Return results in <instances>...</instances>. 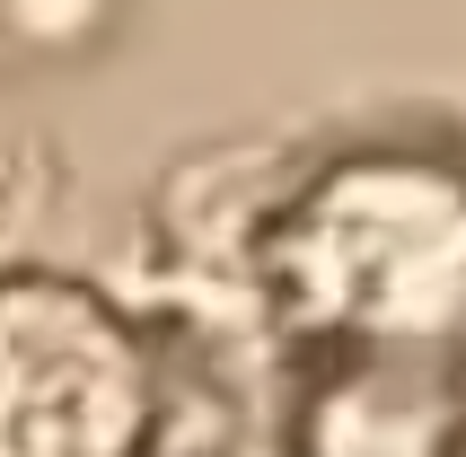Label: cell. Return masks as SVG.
Here are the masks:
<instances>
[{
    "mask_svg": "<svg viewBox=\"0 0 466 457\" xmlns=\"http://www.w3.org/2000/svg\"><path fill=\"white\" fill-rule=\"evenodd\" d=\"M158 379L71 273H0V457H141Z\"/></svg>",
    "mask_w": 466,
    "mask_h": 457,
    "instance_id": "cell-1",
    "label": "cell"
},
{
    "mask_svg": "<svg viewBox=\"0 0 466 457\" xmlns=\"http://www.w3.org/2000/svg\"><path fill=\"white\" fill-rule=\"evenodd\" d=\"M299 290L343 326H449L466 308V194L405 158H361L299 220Z\"/></svg>",
    "mask_w": 466,
    "mask_h": 457,
    "instance_id": "cell-2",
    "label": "cell"
}]
</instances>
